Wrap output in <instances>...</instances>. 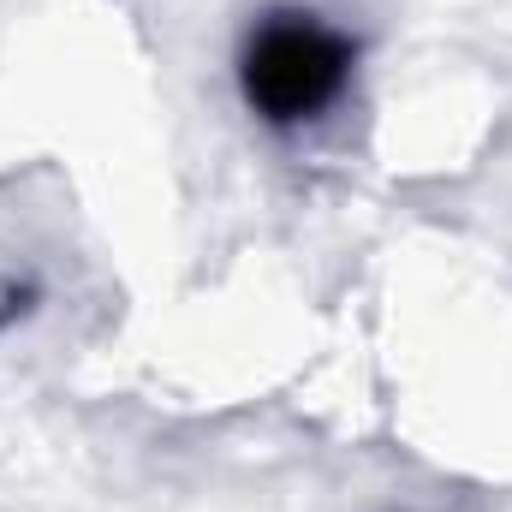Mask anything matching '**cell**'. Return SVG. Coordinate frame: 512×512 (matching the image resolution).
<instances>
[{"instance_id": "1", "label": "cell", "mask_w": 512, "mask_h": 512, "mask_svg": "<svg viewBox=\"0 0 512 512\" xmlns=\"http://www.w3.org/2000/svg\"><path fill=\"white\" fill-rule=\"evenodd\" d=\"M352 54H358L352 36L316 24L310 12H280V18H268L256 30L251 48H245V66H239L245 102L274 126L310 120V114H322L340 96V84L352 72Z\"/></svg>"}]
</instances>
